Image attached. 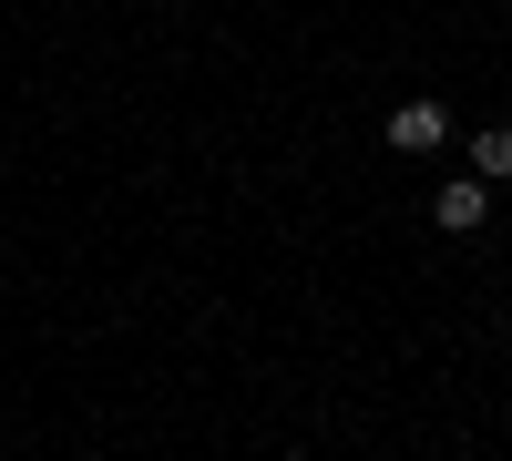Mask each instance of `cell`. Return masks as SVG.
<instances>
[{"label": "cell", "instance_id": "cell-1", "mask_svg": "<svg viewBox=\"0 0 512 461\" xmlns=\"http://www.w3.org/2000/svg\"><path fill=\"white\" fill-rule=\"evenodd\" d=\"M431 216H441L451 236H482V216H492V185H472V175H461V185H441V205H431Z\"/></svg>", "mask_w": 512, "mask_h": 461}, {"label": "cell", "instance_id": "cell-2", "mask_svg": "<svg viewBox=\"0 0 512 461\" xmlns=\"http://www.w3.org/2000/svg\"><path fill=\"white\" fill-rule=\"evenodd\" d=\"M441 134H451V123H441V103H400V113H390V144H400V154H431Z\"/></svg>", "mask_w": 512, "mask_h": 461}, {"label": "cell", "instance_id": "cell-3", "mask_svg": "<svg viewBox=\"0 0 512 461\" xmlns=\"http://www.w3.org/2000/svg\"><path fill=\"white\" fill-rule=\"evenodd\" d=\"M502 175H512V123L472 134V185H502Z\"/></svg>", "mask_w": 512, "mask_h": 461}]
</instances>
